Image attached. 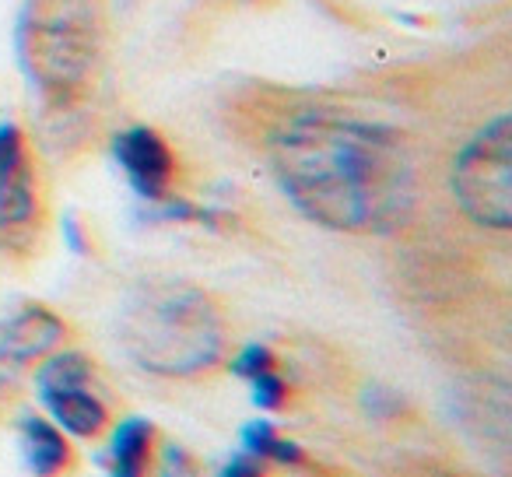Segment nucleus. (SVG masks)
Wrapping results in <instances>:
<instances>
[{
  "instance_id": "obj_1",
  "label": "nucleus",
  "mask_w": 512,
  "mask_h": 477,
  "mask_svg": "<svg viewBox=\"0 0 512 477\" xmlns=\"http://www.w3.org/2000/svg\"><path fill=\"white\" fill-rule=\"evenodd\" d=\"M278 186L309 221L334 232L386 235L414 211V158L386 123L316 109L271 137Z\"/></svg>"
},
{
  "instance_id": "obj_2",
  "label": "nucleus",
  "mask_w": 512,
  "mask_h": 477,
  "mask_svg": "<svg viewBox=\"0 0 512 477\" xmlns=\"http://www.w3.org/2000/svg\"><path fill=\"white\" fill-rule=\"evenodd\" d=\"M120 341L155 376H197L225 351L221 313L190 285H151L127 302Z\"/></svg>"
},
{
  "instance_id": "obj_3",
  "label": "nucleus",
  "mask_w": 512,
  "mask_h": 477,
  "mask_svg": "<svg viewBox=\"0 0 512 477\" xmlns=\"http://www.w3.org/2000/svg\"><path fill=\"white\" fill-rule=\"evenodd\" d=\"M15 53L43 99L67 102L99 57L95 0H25L15 25Z\"/></svg>"
},
{
  "instance_id": "obj_4",
  "label": "nucleus",
  "mask_w": 512,
  "mask_h": 477,
  "mask_svg": "<svg viewBox=\"0 0 512 477\" xmlns=\"http://www.w3.org/2000/svg\"><path fill=\"white\" fill-rule=\"evenodd\" d=\"M449 186L474 225L509 232L512 228V116L488 120L453 158Z\"/></svg>"
},
{
  "instance_id": "obj_5",
  "label": "nucleus",
  "mask_w": 512,
  "mask_h": 477,
  "mask_svg": "<svg viewBox=\"0 0 512 477\" xmlns=\"http://www.w3.org/2000/svg\"><path fill=\"white\" fill-rule=\"evenodd\" d=\"M64 320L46 306H22L0 320V393H8L29 365L64 341Z\"/></svg>"
},
{
  "instance_id": "obj_6",
  "label": "nucleus",
  "mask_w": 512,
  "mask_h": 477,
  "mask_svg": "<svg viewBox=\"0 0 512 477\" xmlns=\"http://www.w3.org/2000/svg\"><path fill=\"white\" fill-rule=\"evenodd\" d=\"M113 158L123 172H127L130 186L137 197L148 204L169 197L172 172H176V158H172L169 144L162 134L151 127H127L113 137Z\"/></svg>"
},
{
  "instance_id": "obj_7",
  "label": "nucleus",
  "mask_w": 512,
  "mask_h": 477,
  "mask_svg": "<svg viewBox=\"0 0 512 477\" xmlns=\"http://www.w3.org/2000/svg\"><path fill=\"white\" fill-rule=\"evenodd\" d=\"M43 407L50 411V421L60 432L74 439H95L109 428V407L95 397L88 386H64V390L39 393Z\"/></svg>"
},
{
  "instance_id": "obj_8",
  "label": "nucleus",
  "mask_w": 512,
  "mask_h": 477,
  "mask_svg": "<svg viewBox=\"0 0 512 477\" xmlns=\"http://www.w3.org/2000/svg\"><path fill=\"white\" fill-rule=\"evenodd\" d=\"M18 432H22L25 467H29L32 477H60L71 467V442L64 439V432L50 418L25 414Z\"/></svg>"
},
{
  "instance_id": "obj_9",
  "label": "nucleus",
  "mask_w": 512,
  "mask_h": 477,
  "mask_svg": "<svg viewBox=\"0 0 512 477\" xmlns=\"http://www.w3.org/2000/svg\"><path fill=\"white\" fill-rule=\"evenodd\" d=\"M36 218V172L25 155H11L0 165V232H15Z\"/></svg>"
},
{
  "instance_id": "obj_10",
  "label": "nucleus",
  "mask_w": 512,
  "mask_h": 477,
  "mask_svg": "<svg viewBox=\"0 0 512 477\" xmlns=\"http://www.w3.org/2000/svg\"><path fill=\"white\" fill-rule=\"evenodd\" d=\"M151 449H155V425L137 414L123 418L109 435V477H148Z\"/></svg>"
},
{
  "instance_id": "obj_11",
  "label": "nucleus",
  "mask_w": 512,
  "mask_h": 477,
  "mask_svg": "<svg viewBox=\"0 0 512 477\" xmlns=\"http://www.w3.org/2000/svg\"><path fill=\"white\" fill-rule=\"evenodd\" d=\"M242 453L264 463H278V467H306V449L278 435V428L264 418H253L242 425Z\"/></svg>"
},
{
  "instance_id": "obj_12",
  "label": "nucleus",
  "mask_w": 512,
  "mask_h": 477,
  "mask_svg": "<svg viewBox=\"0 0 512 477\" xmlns=\"http://www.w3.org/2000/svg\"><path fill=\"white\" fill-rule=\"evenodd\" d=\"M95 369L81 351H50L39 358L36 369V393L64 390V386H92Z\"/></svg>"
},
{
  "instance_id": "obj_13",
  "label": "nucleus",
  "mask_w": 512,
  "mask_h": 477,
  "mask_svg": "<svg viewBox=\"0 0 512 477\" xmlns=\"http://www.w3.org/2000/svg\"><path fill=\"white\" fill-rule=\"evenodd\" d=\"M253 383V404L260 407V411H281L288 400V383L278 376V372H260L256 379H249Z\"/></svg>"
},
{
  "instance_id": "obj_14",
  "label": "nucleus",
  "mask_w": 512,
  "mask_h": 477,
  "mask_svg": "<svg viewBox=\"0 0 512 477\" xmlns=\"http://www.w3.org/2000/svg\"><path fill=\"white\" fill-rule=\"evenodd\" d=\"M271 369H274V351L267 344H246L232 358V376L239 379H256L260 372H271Z\"/></svg>"
},
{
  "instance_id": "obj_15",
  "label": "nucleus",
  "mask_w": 512,
  "mask_h": 477,
  "mask_svg": "<svg viewBox=\"0 0 512 477\" xmlns=\"http://www.w3.org/2000/svg\"><path fill=\"white\" fill-rule=\"evenodd\" d=\"M214 477H267V470H264V460H256V456H249V453H235L221 463V470Z\"/></svg>"
},
{
  "instance_id": "obj_16",
  "label": "nucleus",
  "mask_w": 512,
  "mask_h": 477,
  "mask_svg": "<svg viewBox=\"0 0 512 477\" xmlns=\"http://www.w3.org/2000/svg\"><path fill=\"white\" fill-rule=\"evenodd\" d=\"M60 232H64L67 250L78 253V257H85V253H88V239H85V228H81V221L74 218V214H64V221H60Z\"/></svg>"
},
{
  "instance_id": "obj_17",
  "label": "nucleus",
  "mask_w": 512,
  "mask_h": 477,
  "mask_svg": "<svg viewBox=\"0 0 512 477\" xmlns=\"http://www.w3.org/2000/svg\"><path fill=\"white\" fill-rule=\"evenodd\" d=\"M25 144H22V130L15 123H0V165L8 162L11 155H18Z\"/></svg>"
},
{
  "instance_id": "obj_18",
  "label": "nucleus",
  "mask_w": 512,
  "mask_h": 477,
  "mask_svg": "<svg viewBox=\"0 0 512 477\" xmlns=\"http://www.w3.org/2000/svg\"><path fill=\"white\" fill-rule=\"evenodd\" d=\"M162 477H190V467H186V460H183V449H176V446L165 449Z\"/></svg>"
}]
</instances>
